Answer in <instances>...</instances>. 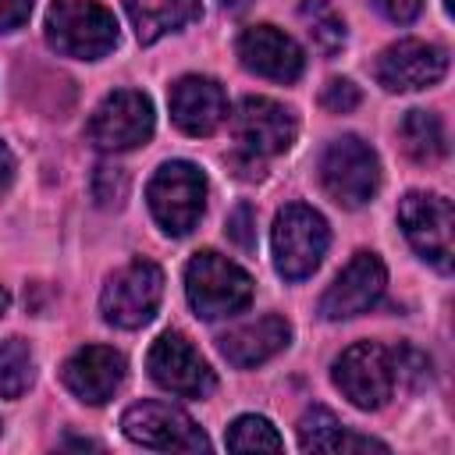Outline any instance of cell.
I'll list each match as a JSON object with an SVG mask.
<instances>
[{
    "label": "cell",
    "instance_id": "cell-1",
    "mask_svg": "<svg viewBox=\"0 0 455 455\" xmlns=\"http://www.w3.org/2000/svg\"><path fill=\"white\" fill-rule=\"evenodd\" d=\"M46 43L75 60H100L117 46V18L100 0H53L46 11Z\"/></svg>",
    "mask_w": 455,
    "mask_h": 455
},
{
    "label": "cell",
    "instance_id": "cell-2",
    "mask_svg": "<svg viewBox=\"0 0 455 455\" xmlns=\"http://www.w3.org/2000/svg\"><path fill=\"white\" fill-rule=\"evenodd\" d=\"M185 295L196 316L220 320V316L242 313L252 302V277L228 256L203 249L185 267Z\"/></svg>",
    "mask_w": 455,
    "mask_h": 455
},
{
    "label": "cell",
    "instance_id": "cell-3",
    "mask_svg": "<svg viewBox=\"0 0 455 455\" xmlns=\"http://www.w3.org/2000/svg\"><path fill=\"white\" fill-rule=\"evenodd\" d=\"M270 245H274L277 274L288 277V281H302L323 263V252L331 245V231H327V220L313 206L288 203L274 217Z\"/></svg>",
    "mask_w": 455,
    "mask_h": 455
},
{
    "label": "cell",
    "instance_id": "cell-4",
    "mask_svg": "<svg viewBox=\"0 0 455 455\" xmlns=\"http://www.w3.org/2000/svg\"><path fill=\"white\" fill-rule=\"evenodd\" d=\"M206 192H210L206 188V174L196 164L167 160L153 174V181L146 188V199H149V210H153L156 224L167 235L181 238L199 224V217L206 210Z\"/></svg>",
    "mask_w": 455,
    "mask_h": 455
},
{
    "label": "cell",
    "instance_id": "cell-5",
    "mask_svg": "<svg viewBox=\"0 0 455 455\" xmlns=\"http://www.w3.org/2000/svg\"><path fill=\"white\" fill-rule=\"evenodd\" d=\"M160 299H164V270L153 259H132L128 267L107 277L100 309L107 323L121 331H139L156 316Z\"/></svg>",
    "mask_w": 455,
    "mask_h": 455
},
{
    "label": "cell",
    "instance_id": "cell-6",
    "mask_svg": "<svg viewBox=\"0 0 455 455\" xmlns=\"http://www.w3.org/2000/svg\"><path fill=\"white\" fill-rule=\"evenodd\" d=\"M320 181L338 206L359 210L380 188V160L363 139L341 135L320 156Z\"/></svg>",
    "mask_w": 455,
    "mask_h": 455
},
{
    "label": "cell",
    "instance_id": "cell-7",
    "mask_svg": "<svg viewBox=\"0 0 455 455\" xmlns=\"http://www.w3.org/2000/svg\"><path fill=\"white\" fill-rule=\"evenodd\" d=\"M398 224L409 238V245L434 263L441 274L451 270L455 256V210L437 192H409L398 203Z\"/></svg>",
    "mask_w": 455,
    "mask_h": 455
},
{
    "label": "cell",
    "instance_id": "cell-8",
    "mask_svg": "<svg viewBox=\"0 0 455 455\" xmlns=\"http://www.w3.org/2000/svg\"><path fill=\"white\" fill-rule=\"evenodd\" d=\"M334 387L355 409H380L395 395V355L380 341H355L334 359Z\"/></svg>",
    "mask_w": 455,
    "mask_h": 455
},
{
    "label": "cell",
    "instance_id": "cell-9",
    "mask_svg": "<svg viewBox=\"0 0 455 455\" xmlns=\"http://www.w3.org/2000/svg\"><path fill=\"white\" fill-rule=\"evenodd\" d=\"M153 103L149 96L135 92V89H117L110 92L89 117V142L103 153H124V149H139L149 142L153 135Z\"/></svg>",
    "mask_w": 455,
    "mask_h": 455
},
{
    "label": "cell",
    "instance_id": "cell-10",
    "mask_svg": "<svg viewBox=\"0 0 455 455\" xmlns=\"http://www.w3.org/2000/svg\"><path fill=\"white\" fill-rule=\"evenodd\" d=\"M121 430L128 441L156 451H210V437L196 427V419L171 402H139L121 416Z\"/></svg>",
    "mask_w": 455,
    "mask_h": 455
},
{
    "label": "cell",
    "instance_id": "cell-11",
    "mask_svg": "<svg viewBox=\"0 0 455 455\" xmlns=\"http://www.w3.org/2000/svg\"><path fill=\"white\" fill-rule=\"evenodd\" d=\"M146 370L164 391H171L178 398H206L217 384L210 363L196 352V345L181 331H164L153 341V348L146 355Z\"/></svg>",
    "mask_w": 455,
    "mask_h": 455
},
{
    "label": "cell",
    "instance_id": "cell-12",
    "mask_svg": "<svg viewBox=\"0 0 455 455\" xmlns=\"http://www.w3.org/2000/svg\"><path fill=\"white\" fill-rule=\"evenodd\" d=\"M231 132L252 156H277L291 149L299 135V121L291 107L267 100V96H245L231 114Z\"/></svg>",
    "mask_w": 455,
    "mask_h": 455
},
{
    "label": "cell",
    "instance_id": "cell-13",
    "mask_svg": "<svg viewBox=\"0 0 455 455\" xmlns=\"http://www.w3.org/2000/svg\"><path fill=\"white\" fill-rule=\"evenodd\" d=\"M448 75V50L427 39H398L377 57V82L387 92H416Z\"/></svg>",
    "mask_w": 455,
    "mask_h": 455
},
{
    "label": "cell",
    "instance_id": "cell-14",
    "mask_svg": "<svg viewBox=\"0 0 455 455\" xmlns=\"http://www.w3.org/2000/svg\"><path fill=\"white\" fill-rule=\"evenodd\" d=\"M387 270L377 252H355L348 267L331 281V288L320 299V316L323 320H352L366 309H373L384 295Z\"/></svg>",
    "mask_w": 455,
    "mask_h": 455
},
{
    "label": "cell",
    "instance_id": "cell-15",
    "mask_svg": "<svg viewBox=\"0 0 455 455\" xmlns=\"http://www.w3.org/2000/svg\"><path fill=\"white\" fill-rule=\"evenodd\" d=\"M124 370H128V363H124V355L117 348H110V345H85V348H78L75 355L64 359L60 380H64V387L78 402L103 405L121 387Z\"/></svg>",
    "mask_w": 455,
    "mask_h": 455
},
{
    "label": "cell",
    "instance_id": "cell-16",
    "mask_svg": "<svg viewBox=\"0 0 455 455\" xmlns=\"http://www.w3.org/2000/svg\"><path fill=\"white\" fill-rule=\"evenodd\" d=\"M238 60L245 71L270 78V82H295L306 68V57L291 36L274 25H252L238 36Z\"/></svg>",
    "mask_w": 455,
    "mask_h": 455
},
{
    "label": "cell",
    "instance_id": "cell-17",
    "mask_svg": "<svg viewBox=\"0 0 455 455\" xmlns=\"http://www.w3.org/2000/svg\"><path fill=\"white\" fill-rule=\"evenodd\" d=\"M171 121L185 132V135H213L224 117H228V96L220 89V82L206 78V75H185L171 85Z\"/></svg>",
    "mask_w": 455,
    "mask_h": 455
},
{
    "label": "cell",
    "instance_id": "cell-18",
    "mask_svg": "<svg viewBox=\"0 0 455 455\" xmlns=\"http://www.w3.org/2000/svg\"><path fill=\"white\" fill-rule=\"evenodd\" d=\"M291 341V323L284 316H259V320H249V323H238L231 327L228 334L217 338V348L220 355L238 366V370H249V366H259L267 359H274L281 348H288Z\"/></svg>",
    "mask_w": 455,
    "mask_h": 455
},
{
    "label": "cell",
    "instance_id": "cell-19",
    "mask_svg": "<svg viewBox=\"0 0 455 455\" xmlns=\"http://www.w3.org/2000/svg\"><path fill=\"white\" fill-rule=\"evenodd\" d=\"M299 444H302V451H370V448L387 451L384 441L359 437V434L345 430L341 419L323 405L306 409V416L299 419Z\"/></svg>",
    "mask_w": 455,
    "mask_h": 455
},
{
    "label": "cell",
    "instance_id": "cell-20",
    "mask_svg": "<svg viewBox=\"0 0 455 455\" xmlns=\"http://www.w3.org/2000/svg\"><path fill=\"white\" fill-rule=\"evenodd\" d=\"M124 11L132 18L139 43H156L167 32H178L181 25L199 18V0H124Z\"/></svg>",
    "mask_w": 455,
    "mask_h": 455
},
{
    "label": "cell",
    "instance_id": "cell-21",
    "mask_svg": "<svg viewBox=\"0 0 455 455\" xmlns=\"http://www.w3.org/2000/svg\"><path fill=\"white\" fill-rule=\"evenodd\" d=\"M402 146L416 164H437L448 156V135L434 110H409L402 117Z\"/></svg>",
    "mask_w": 455,
    "mask_h": 455
},
{
    "label": "cell",
    "instance_id": "cell-22",
    "mask_svg": "<svg viewBox=\"0 0 455 455\" xmlns=\"http://www.w3.org/2000/svg\"><path fill=\"white\" fill-rule=\"evenodd\" d=\"M299 18H302L313 46L323 57H334L345 46V18L334 11L331 0H302L299 4Z\"/></svg>",
    "mask_w": 455,
    "mask_h": 455
},
{
    "label": "cell",
    "instance_id": "cell-23",
    "mask_svg": "<svg viewBox=\"0 0 455 455\" xmlns=\"http://www.w3.org/2000/svg\"><path fill=\"white\" fill-rule=\"evenodd\" d=\"M36 377V359L28 341L4 338L0 341V398H21Z\"/></svg>",
    "mask_w": 455,
    "mask_h": 455
},
{
    "label": "cell",
    "instance_id": "cell-24",
    "mask_svg": "<svg viewBox=\"0 0 455 455\" xmlns=\"http://www.w3.org/2000/svg\"><path fill=\"white\" fill-rule=\"evenodd\" d=\"M224 441H228L231 451H281L284 448L281 434L263 416H238L228 427V437Z\"/></svg>",
    "mask_w": 455,
    "mask_h": 455
},
{
    "label": "cell",
    "instance_id": "cell-25",
    "mask_svg": "<svg viewBox=\"0 0 455 455\" xmlns=\"http://www.w3.org/2000/svg\"><path fill=\"white\" fill-rule=\"evenodd\" d=\"M92 196L100 206H121L124 196H128V174L121 167H110V164H100L96 174H92Z\"/></svg>",
    "mask_w": 455,
    "mask_h": 455
},
{
    "label": "cell",
    "instance_id": "cell-26",
    "mask_svg": "<svg viewBox=\"0 0 455 455\" xmlns=\"http://www.w3.org/2000/svg\"><path fill=\"white\" fill-rule=\"evenodd\" d=\"M359 100H363V92L352 78H331L320 92V107L331 114H352L359 107Z\"/></svg>",
    "mask_w": 455,
    "mask_h": 455
},
{
    "label": "cell",
    "instance_id": "cell-27",
    "mask_svg": "<svg viewBox=\"0 0 455 455\" xmlns=\"http://www.w3.org/2000/svg\"><path fill=\"white\" fill-rule=\"evenodd\" d=\"M228 238L242 249V252H252L256 249V210L249 203H238L228 217Z\"/></svg>",
    "mask_w": 455,
    "mask_h": 455
},
{
    "label": "cell",
    "instance_id": "cell-28",
    "mask_svg": "<svg viewBox=\"0 0 455 455\" xmlns=\"http://www.w3.org/2000/svg\"><path fill=\"white\" fill-rule=\"evenodd\" d=\"M373 4H377V11H380L387 21H395V25H409V21H416L419 11H423V0H373Z\"/></svg>",
    "mask_w": 455,
    "mask_h": 455
},
{
    "label": "cell",
    "instance_id": "cell-29",
    "mask_svg": "<svg viewBox=\"0 0 455 455\" xmlns=\"http://www.w3.org/2000/svg\"><path fill=\"white\" fill-rule=\"evenodd\" d=\"M32 0H0V32H14L28 21Z\"/></svg>",
    "mask_w": 455,
    "mask_h": 455
},
{
    "label": "cell",
    "instance_id": "cell-30",
    "mask_svg": "<svg viewBox=\"0 0 455 455\" xmlns=\"http://www.w3.org/2000/svg\"><path fill=\"white\" fill-rule=\"evenodd\" d=\"M14 181V153L7 149V142H0V192H7Z\"/></svg>",
    "mask_w": 455,
    "mask_h": 455
},
{
    "label": "cell",
    "instance_id": "cell-31",
    "mask_svg": "<svg viewBox=\"0 0 455 455\" xmlns=\"http://www.w3.org/2000/svg\"><path fill=\"white\" fill-rule=\"evenodd\" d=\"M220 4H224V11H235V14L249 7V0H220Z\"/></svg>",
    "mask_w": 455,
    "mask_h": 455
},
{
    "label": "cell",
    "instance_id": "cell-32",
    "mask_svg": "<svg viewBox=\"0 0 455 455\" xmlns=\"http://www.w3.org/2000/svg\"><path fill=\"white\" fill-rule=\"evenodd\" d=\"M7 306H11V295H7V288H0V316L7 313Z\"/></svg>",
    "mask_w": 455,
    "mask_h": 455
}]
</instances>
